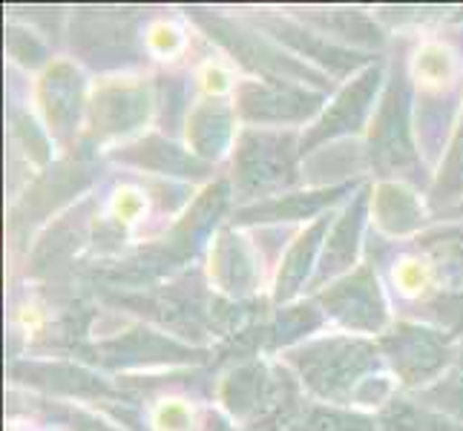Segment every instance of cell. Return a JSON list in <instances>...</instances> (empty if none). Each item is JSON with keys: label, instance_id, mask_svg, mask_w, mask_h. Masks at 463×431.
Wrapping results in <instances>:
<instances>
[{"label": "cell", "instance_id": "1", "mask_svg": "<svg viewBox=\"0 0 463 431\" xmlns=\"http://www.w3.org/2000/svg\"><path fill=\"white\" fill-rule=\"evenodd\" d=\"M285 360L302 377V386L334 406L354 403L380 365L377 348L357 337L314 340L291 348Z\"/></svg>", "mask_w": 463, "mask_h": 431}, {"label": "cell", "instance_id": "2", "mask_svg": "<svg viewBox=\"0 0 463 431\" xmlns=\"http://www.w3.org/2000/svg\"><path fill=\"white\" fill-rule=\"evenodd\" d=\"M297 155H302L288 133L245 130L236 141L233 182L242 199H274L282 196L297 179Z\"/></svg>", "mask_w": 463, "mask_h": 431}, {"label": "cell", "instance_id": "3", "mask_svg": "<svg viewBox=\"0 0 463 431\" xmlns=\"http://www.w3.org/2000/svg\"><path fill=\"white\" fill-rule=\"evenodd\" d=\"M369 147L372 167L380 175H414L420 164L409 133V81L403 70L397 78H392L386 95H383Z\"/></svg>", "mask_w": 463, "mask_h": 431}, {"label": "cell", "instance_id": "4", "mask_svg": "<svg viewBox=\"0 0 463 431\" xmlns=\"http://www.w3.org/2000/svg\"><path fill=\"white\" fill-rule=\"evenodd\" d=\"M319 305L326 316L340 323L348 331L377 333L386 325V302L380 294V282L372 267H360L345 279L328 285V291L319 294Z\"/></svg>", "mask_w": 463, "mask_h": 431}, {"label": "cell", "instance_id": "5", "mask_svg": "<svg viewBox=\"0 0 463 431\" xmlns=\"http://www.w3.org/2000/svg\"><path fill=\"white\" fill-rule=\"evenodd\" d=\"M383 354L406 386H423L449 365V337L423 325H401L380 340Z\"/></svg>", "mask_w": 463, "mask_h": 431}, {"label": "cell", "instance_id": "6", "mask_svg": "<svg viewBox=\"0 0 463 431\" xmlns=\"http://www.w3.org/2000/svg\"><path fill=\"white\" fill-rule=\"evenodd\" d=\"M323 95L297 87L294 81H250L236 89V109L245 121L253 124H302L311 118Z\"/></svg>", "mask_w": 463, "mask_h": 431}, {"label": "cell", "instance_id": "7", "mask_svg": "<svg viewBox=\"0 0 463 431\" xmlns=\"http://www.w3.org/2000/svg\"><path fill=\"white\" fill-rule=\"evenodd\" d=\"M380 81H383V70L380 67H369L365 72H360L354 81H351L337 95V101L326 109V116L319 118L306 136H302L299 153L308 155V153L317 150V144H323L328 138H337V136L357 133L360 126L365 124V118H369V113H372V104H374Z\"/></svg>", "mask_w": 463, "mask_h": 431}, {"label": "cell", "instance_id": "8", "mask_svg": "<svg viewBox=\"0 0 463 431\" xmlns=\"http://www.w3.org/2000/svg\"><path fill=\"white\" fill-rule=\"evenodd\" d=\"M211 32L213 38H219L222 43L233 50L239 58H242L248 67L265 72L268 78H274V81H302V78H314V72L308 67H302L294 58H288L285 52H279L277 46H270L268 41L257 38L253 32H233L231 23H222V21H213L211 23Z\"/></svg>", "mask_w": 463, "mask_h": 431}, {"label": "cell", "instance_id": "9", "mask_svg": "<svg viewBox=\"0 0 463 431\" xmlns=\"http://www.w3.org/2000/svg\"><path fill=\"white\" fill-rule=\"evenodd\" d=\"M365 211H369V190H360L354 201L343 211V216L331 225V233L326 236V250H323V259L317 265L314 287H319L326 279H334L337 274H343L345 267L354 265L363 225H365Z\"/></svg>", "mask_w": 463, "mask_h": 431}, {"label": "cell", "instance_id": "10", "mask_svg": "<svg viewBox=\"0 0 463 431\" xmlns=\"http://www.w3.org/2000/svg\"><path fill=\"white\" fill-rule=\"evenodd\" d=\"M343 193V187H331V190H319V193H308V196H274L265 201H253L248 207L236 213V221H297L306 216H317L323 213V207L337 201V196Z\"/></svg>", "mask_w": 463, "mask_h": 431}, {"label": "cell", "instance_id": "11", "mask_svg": "<svg viewBox=\"0 0 463 431\" xmlns=\"http://www.w3.org/2000/svg\"><path fill=\"white\" fill-rule=\"evenodd\" d=\"M46 116H50L52 133L58 138H67L75 130L78 104H81V78L70 67H55L46 75Z\"/></svg>", "mask_w": 463, "mask_h": 431}, {"label": "cell", "instance_id": "12", "mask_svg": "<svg viewBox=\"0 0 463 431\" xmlns=\"http://www.w3.org/2000/svg\"><path fill=\"white\" fill-rule=\"evenodd\" d=\"M331 228V219L328 216H319L314 219V225L297 239L294 250L288 253V259L282 262V270H279V282H277V299L285 302L291 299L302 285H306L308 274H311V265L317 259V250H319V239L323 233Z\"/></svg>", "mask_w": 463, "mask_h": 431}, {"label": "cell", "instance_id": "13", "mask_svg": "<svg viewBox=\"0 0 463 431\" xmlns=\"http://www.w3.org/2000/svg\"><path fill=\"white\" fill-rule=\"evenodd\" d=\"M187 136L199 155L219 158L231 141V109L222 101H204L190 118Z\"/></svg>", "mask_w": 463, "mask_h": 431}, {"label": "cell", "instance_id": "14", "mask_svg": "<svg viewBox=\"0 0 463 431\" xmlns=\"http://www.w3.org/2000/svg\"><path fill=\"white\" fill-rule=\"evenodd\" d=\"M116 158H121V162H133L138 167L158 170V173H182V175H202L204 173L202 162H196L190 153H182L179 147H173V144H167L162 138H147L141 147L118 153Z\"/></svg>", "mask_w": 463, "mask_h": 431}, {"label": "cell", "instance_id": "15", "mask_svg": "<svg viewBox=\"0 0 463 431\" xmlns=\"http://www.w3.org/2000/svg\"><path fill=\"white\" fill-rule=\"evenodd\" d=\"M285 431H377L372 417H363L354 411H343L334 406L302 403Z\"/></svg>", "mask_w": 463, "mask_h": 431}, {"label": "cell", "instance_id": "16", "mask_svg": "<svg viewBox=\"0 0 463 431\" xmlns=\"http://www.w3.org/2000/svg\"><path fill=\"white\" fill-rule=\"evenodd\" d=\"M277 38H279V41H285L288 46H294V50H297V52H302L306 58L326 63V67L337 70V72H343V70H354L357 63H360V58H357L354 52L340 50L337 43L319 41V35H311V32L299 29V26H288V23L277 26Z\"/></svg>", "mask_w": 463, "mask_h": 431}, {"label": "cell", "instance_id": "17", "mask_svg": "<svg viewBox=\"0 0 463 431\" xmlns=\"http://www.w3.org/2000/svg\"><path fill=\"white\" fill-rule=\"evenodd\" d=\"M420 211L414 193L403 190L401 184H383L377 193V219L389 233H409L420 225Z\"/></svg>", "mask_w": 463, "mask_h": 431}, {"label": "cell", "instance_id": "18", "mask_svg": "<svg viewBox=\"0 0 463 431\" xmlns=\"http://www.w3.org/2000/svg\"><path fill=\"white\" fill-rule=\"evenodd\" d=\"M383 431H458V428L438 417V414L426 411L423 406L394 400L383 411Z\"/></svg>", "mask_w": 463, "mask_h": 431}, {"label": "cell", "instance_id": "19", "mask_svg": "<svg viewBox=\"0 0 463 431\" xmlns=\"http://www.w3.org/2000/svg\"><path fill=\"white\" fill-rule=\"evenodd\" d=\"M319 325V316L314 314V308H291L279 314V325L270 331V342L274 345H288L294 337L306 333L311 328Z\"/></svg>", "mask_w": 463, "mask_h": 431}, {"label": "cell", "instance_id": "20", "mask_svg": "<svg viewBox=\"0 0 463 431\" xmlns=\"http://www.w3.org/2000/svg\"><path fill=\"white\" fill-rule=\"evenodd\" d=\"M423 400H432L429 406L463 414V354H460V362H458V369L452 371V377L443 379L440 386H435L432 391H426Z\"/></svg>", "mask_w": 463, "mask_h": 431}, {"label": "cell", "instance_id": "21", "mask_svg": "<svg viewBox=\"0 0 463 431\" xmlns=\"http://www.w3.org/2000/svg\"><path fill=\"white\" fill-rule=\"evenodd\" d=\"M449 173H446V190H452L455 199L463 193V130L455 141V147H452V155H449Z\"/></svg>", "mask_w": 463, "mask_h": 431}, {"label": "cell", "instance_id": "22", "mask_svg": "<svg viewBox=\"0 0 463 431\" xmlns=\"http://www.w3.org/2000/svg\"><path fill=\"white\" fill-rule=\"evenodd\" d=\"M458 213H460V216H463V207H458Z\"/></svg>", "mask_w": 463, "mask_h": 431}]
</instances>
